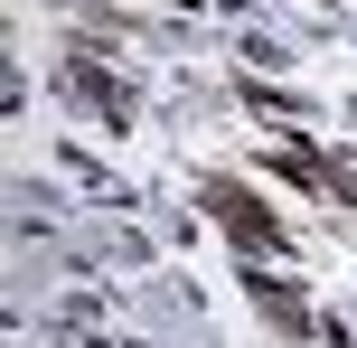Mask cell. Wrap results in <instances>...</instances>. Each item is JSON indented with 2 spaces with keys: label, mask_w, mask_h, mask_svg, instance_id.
Segmentation results:
<instances>
[{
  "label": "cell",
  "mask_w": 357,
  "mask_h": 348,
  "mask_svg": "<svg viewBox=\"0 0 357 348\" xmlns=\"http://www.w3.org/2000/svg\"><path fill=\"white\" fill-rule=\"evenodd\" d=\"M207 217L226 226L235 245H245V264L282 255V226H273V217H264V207H254V198H245V188H235V179H207Z\"/></svg>",
  "instance_id": "1"
},
{
  "label": "cell",
  "mask_w": 357,
  "mask_h": 348,
  "mask_svg": "<svg viewBox=\"0 0 357 348\" xmlns=\"http://www.w3.org/2000/svg\"><path fill=\"white\" fill-rule=\"evenodd\" d=\"M245 292H254V301H264V311H273V320H282V330H291V339H310V311H301V292H291V282H273V273H264V264H245Z\"/></svg>",
  "instance_id": "2"
}]
</instances>
